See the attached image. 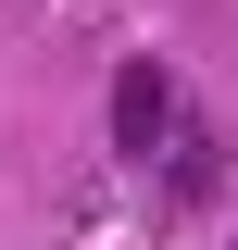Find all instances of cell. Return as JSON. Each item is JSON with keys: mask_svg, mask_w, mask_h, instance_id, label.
Wrapping results in <instances>:
<instances>
[{"mask_svg": "<svg viewBox=\"0 0 238 250\" xmlns=\"http://www.w3.org/2000/svg\"><path fill=\"white\" fill-rule=\"evenodd\" d=\"M213 175H226V163H213V138H176V200H213Z\"/></svg>", "mask_w": 238, "mask_h": 250, "instance_id": "2", "label": "cell"}, {"mask_svg": "<svg viewBox=\"0 0 238 250\" xmlns=\"http://www.w3.org/2000/svg\"><path fill=\"white\" fill-rule=\"evenodd\" d=\"M176 138V75L163 62H125L113 75V150H163Z\"/></svg>", "mask_w": 238, "mask_h": 250, "instance_id": "1", "label": "cell"}]
</instances>
